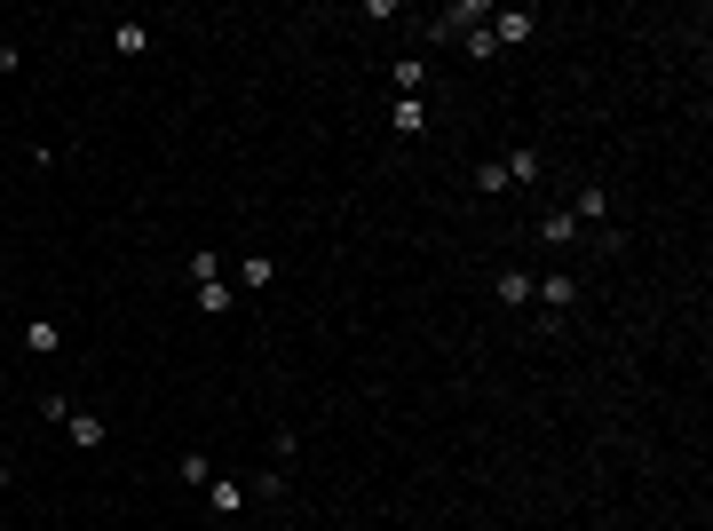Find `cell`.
Listing matches in <instances>:
<instances>
[{"label": "cell", "mask_w": 713, "mask_h": 531, "mask_svg": "<svg viewBox=\"0 0 713 531\" xmlns=\"http://www.w3.org/2000/svg\"><path fill=\"white\" fill-rule=\"evenodd\" d=\"M476 24H492V8H484V0H452V8H436V24H428V40L444 48V40H460V32H476Z\"/></svg>", "instance_id": "6da1fadb"}, {"label": "cell", "mask_w": 713, "mask_h": 531, "mask_svg": "<svg viewBox=\"0 0 713 531\" xmlns=\"http://www.w3.org/2000/svg\"><path fill=\"white\" fill-rule=\"evenodd\" d=\"M539 32V16L531 8H492V48H523Z\"/></svg>", "instance_id": "7a4b0ae2"}, {"label": "cell", "mask_w": 713, "mask_h": 531, "mask_svg": "<svg viewBox=\"0 0 713 531\" xmlns=\"http://www.w3.org/2000/svg\"><path fill=\"white\" fill-rule=\"evenodd\" d=\"M64 436H72L80 452H103V436H111V421H103V413H88V405H72V413H64Z\"/></svg>", "instance_id": "3957f363"}, {"label": "cell", "mask_w": 713, "mask_h": 531, "mask_svg": "<svg viewBox=\"0 0 713 531\" xmlns=\"http://www.w3.org/2000/svg\"><path fill=\"white\" fill-rule=\"evenodd\" d=\"M531 302H547V318H563V310L579 302V278H571V270H555V278H539V286H531Z\"/></svg>", "instance_id": "277c9868"}, {"label": "cell", "mask_w": 713, "mask_h": 531, "mask_svg": "<svg viewBox=\"0 0 713 531\" xmlns=\"http://www.w3.org/2000/svg\"><path fill=\"white\" fill-rule=\"evenodd\" d=\"M238 286H246V294H270V286H278V262H270V254H246V262H238Z\"/></svg>", "instance_id": "5b68a950"}, {"label": "cell", "mask_w": 713, "mask_h": 531, "mask_svg": "<svg viewBox=\"0 0 713 531\" xmlns=\"http://www.w3.org/2000/svg\"><path fill=\"white\" fill-rule=\"evenodd\" d=\"M206 508H214V516H238V508H246V484H238V476H214V484H206Z\"/></svg>", "instance_id": "8992f818"}, {"label": "cell", "mask_w": 713, "mask_h": 531, "mask_svg": "<svg viewBox=\"0 0 713 531\" xmlns=\"http://www.w3.org/2000/svg\"><path fill=\"white\" fill-rule=\"evenodd\" d=\"M24 349H32V357H56V349H64V325H56V318H32V325H24Z\"/></svg>", "instance_id": "52a82bcc"}, {"label": "cell", "mask_w": 713, "mask_h": 531, "mask_svg": "<svg viewBox=\"0 0 713 531\" xmlns=\"http://www.w3.org/2000/svg\"><path fill=\"white\" fill-rule=\"evenodd\" d=\"M389 88H397V96H420V88H428V56H397Z\"/></svg>", "instance_id": "ba28073f"}, {"label": "cell", "mask_w": 713, "mask_h": 531, "mask_svg": "<svg viewBox=\"0 0 713 531\" xmlns=\"http://www.w3.org/2000/svg\"><path fill=\"white\" fill-rule=\"evenodd\" d=\"M397 135H428V96H397Z\"/></svg>", "instance_id": "9c48e42d"}, {"label": "cell", "mask_w": 713, "mask_h": 531, "mask_svg": "<svg viewBox=\"0 0 713 531\" xmlns=\"http://www.w3.org/2000/svg\"><path fill=\"white\" fill-rule=\"evenodd\" d=\"M571 214H579V230H587V222H603V214H611V191H603V183H587V191L571 199Z\"/></svg>", "instance_id": "30bf717a"}, {"label": "cell", "mask_w": 713, "mask_h": 531, "mask_svg": "<svg viewBox=\"0 0 713 531\" xmlns=\"http://www.w3.org/2000/svg\"><path fill=\"white\" fill-rule=\"evenodd\" d=\"M531 286H539V278H531V270H508V278H492V294H500V302H508V310H523V302H531Z\"/></svg>", "instance_id": "8fae6325"}, {"label": "cell", "mask_w": 713, "mask_h": 531, "mask_svg": "<svg viewBox=\"0 0 713 531\" xmlns=\"http://www.w3.org/2000/svg\"><path fill=\"white\" fill-rule=\"evenodd\" d=\"M151 48V24H111V56H143Z\"/></svg>", "instance_id": "7c38bea8"}, {"label": "cell", "mask_w": 713, "mask_h": 531, "mask_svg": "<svg viewBox=\"0 0 713 531\" xmlns=\"http://www.w3.org/2000/svg\"><path fill=\"white\" fill-rule=\"evenodd\" d=\"M539 238H547V246H571V238H579V214L563 207V214H539Z\"/></svg>", "instance_id": "4fadbf2b"}, {"label": "cell", "mask_w": 713, "mask_h": 531, "mask_svg": "<svg viewBox=\"0 0 713 531\" xmlns=\"http://www.w3.org/2000/svg\"><path fill=\"white\" fill-rule=\"evenodd\" d=\"M230 302H238V286H230V278H206V286H199V310H206V318H222Z\"/></svg>", "instance_id": "5bb4252c"}, {"label": "cell", "mask_w": 713, "mask_h": 531, "mask_svg": "<svg viewBox=\"0 0 713 531\" xmlns=\"http://www.w3.org/2000/svg\"><path fill=\"white\" fill-rule=\"evenodd\" d=\"M500 167H508V183H539V175H547V159H539V151H508Z\"/></svg>", "instance_id": "9a60e30c"}, {"label": "cell", "mask_w": 713, "mask_h": 531, "mask_svg": "<svg viewBox=\"0 0 713 531\" xmlns=\"http://www.w3.org/2000/svg\"><path fill=\"white\" fill-rule=\"evenodd\" d=\"M175 476H183L191 492H206V484H214V460H206V452H183V460H175Z\"/></svg>", "instance_id": "2e32d148"}, {"label": "cell", "mask_w": 713, "mask_h": 531, "mask_svg": "<svg viewBox=\"0 0 713 531\" xmlns=\"http://www.w3.org/2000/svg\"><path fill=\"white\" fill-rule=\"evenodd\" d=\"M476 191H484V199H500V191H508V167H500V159H484V167H476Z\"/></svg>", "instance_id": "e0dca14e"}, {"label": "cell", "mask_w": 713, "mask_h": 531, "mask_svg": "<svg viewBox=\"0 0 713 531\" xmlns=\"http://www.w3.org/2000/svg\"><path fill=\"white\" fill-rule=\"evenodd\" d=\"M460 48H468L476 64H484V56H500V48H492V24H476V32H460Z\"/></svg>", "instance_id": "ac0fdd59"}, {"label": "cell", "mask_w": 713, "mask_h": 531, "mask_svg": "<svg viewBox=\"0 0 713 531\" xmlns=\"http://www.w3.org/2000/svg\"><path fill=\"white\" fill-rule=\"evenodd\" d=\"M254 500H286V468H262L254 476Z\"/></svg>", "instance_id": "d6986e66"}, {"label": "cell", "mask_w": 713, "mask_h": 531, "mask_svg": "<svg viewBox=\"0 0 713 531\" xmlns=\"http://www.w3.org/2000/svg\"><path fill=\"white\" fill-rule=\"evenodd\" d=\"M206 278H222V254H206V246H199V254H191V286H206Z\"/></svg>", "instance_id": "ffe728a7"}, {"label": "cell", "mask_w": 713, "mask_h": 531, "mask_svg": "<svg viewBox=\"0 0 713 531\" xmlns=\"http://www.w3.org/2000/svg\"><path fill=\"white\" fill-rule=\"evenodd\" d=\"M8 484H16V468H0V492H8Z\"/></svg>", "instance_id": "44dd1931"}, {"label": "cell", "mask_w": 713, "mask_h": 531, "mask_svg": "<svg viewBox=\"0 0 713 531\" xmlns=\"http://www.w3.org/2000/svg\"><path fill=\"white\" fill-rule=\"evenodd\" d=\"M270 531H286V524H270Z\"/></svg>", "instance_id": "7402d4cb"}]
</instances>
